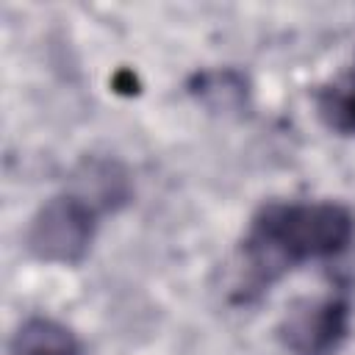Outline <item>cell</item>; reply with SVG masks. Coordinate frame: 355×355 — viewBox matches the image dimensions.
I'll return each mask as SVG.
<instances>
[{
    "label": "cell",
    "mask_w": 355,
    "mask_h": 355,
    "mask_svg": "<svg viewBox=\"0 0 355 355\" xmlns=\"http://www.w3.org/2000/svg\"><path fill=\"white\" fill-rule=\"evenodd\" d=\"M352 236L355 216L341 202H266L241 241L247 286L263 288L291 266L333 258L349 247Z\"/></svg>",
    "instance_id": "1"
},
{
    "label": "cell",
    "mask_w": 355,
    "mask_h": 355,
    "mask_svg": "<svg viewBox=\"0 0 355 355\" xmlns=\"http://www.w3.org/2000/svg\"><path fill=\"white\" fill-rule=\"evenodd\" d=\"M100 214L72 191L50 197L31 216L25 230V247L36 261L75 266L80 263L94 241Z\"/></svg>",
    "instance_id": "2"
},
{
    "label": "cell",
    "mask_w": 355,
    "mask_h": 355,
    "mask_svg": "<svg viewBox=\"0 0 355 355\" xmlns=\"http://www.w3.org/2000/svg\"><path fill=\"white\" fill-rule=\"evenodd\" d=\"M349 336V302L341 297H305L288 305L277 338L291 355H336Z\"/></svg>",
    "instance_id": "3"
},
{
    "label": "cell",
    "mask_w": 355,
    "mask_h": 355,
    "mask_svg": "<svg viewBox=\"0 0 355 355\" xmlns=\"http://www.w3.org/2000/svg\"><path fill=\"white\" fill-rule=\"evenodd\" d=\"M67 191L86 200L97 214H108V211H116V208L130 202L133 186H130L128 169L119 161H114V158H86L75 169Z\"/></svg>",
    "instance_id": "4"
},
{
    "label": "cell",
    "mask_w": 355,
    "mask_h": 355,
    "mask_svg": "<svg viewBox=\"0 0 355 355\" xmlns=\"http://www.w3.org/2000/svg\"><path fill=\"white\" fill-rule=\"evenodd\" d=\"M11 355H80V341L58 319L28 316L11 336Z\"/></svg>",
    "instance_id": "5"
},
{
    "label": "cell",
    "mask_w": 355,
    "mask_h": 355,
    "mask_svg": "<svg viewBox=\"0 0 355 355\" xmlns=\"http://www.w3.org/2000/svg\"><path fill=\"white\" fill-rule=\"evenodd\" d=\"M189 92L216 114H236L250 103V83L236 69H202L191 75Z\"/></svg>",
    "instance_id": "6"
},
{
    "label": "cell",
    "mask_w": 355,
    "mask_h": 355,
    "mask_svg": "<svg viewBox=\"0 0 355 355\" xmlns=\"http://www.w3.org/2000/svg\"><path fill=\"white\" fill-rule=\"evenodd\" d=\"M316 114L327 130L355 136V61L344 75L316 92Z\"/></svg>",
    "instance_id": "7"
}]
</instances>
